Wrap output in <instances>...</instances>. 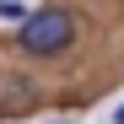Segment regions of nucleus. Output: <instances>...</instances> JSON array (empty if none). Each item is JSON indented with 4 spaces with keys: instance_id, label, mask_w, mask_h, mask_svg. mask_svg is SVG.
Here are the masks:
<instances>
[{
    "instance_id": "obj_1",
    "label": "nucleus",
    "mask_w": 124,
    "mask_h": 124,
    "mask_svg": "<svg viewBox=\"0 0 124 124\" xmlns=\"http://www.w3.org/2000/svg\"><path fill=\"white\" fill-rule=\"evenodd\" d=\"M16 43L22 54H38V59H54L76 43V11L70 6H38L27 11V22H16Z\"/></svg>"
},
{
    "instance_id": "obj_2",
    "label": "nucleus",
    "mask_w": 124,
    "mask_h": 124,
    "mask_svg": "<svg viewBox=\"0 0 124 124\" xmlns=\"http://www.w3.org/2000/svg\"><path fill=\"white\" fill-rule=\"evenodd\" d=\"M32 108H38V81L6 70V76H0V119H22Z\"/></svg>"
},
{
    "instance_id": "obj_3",
    "label": "nucleus",
    "mask_w": 124,
    "mask_h": 124,
    "mask_svg": "<svg viewBox=\"0 0 124 124\" xmlns=\"http://www.w3.org/2000/svg\"><path fill=\"white\" fill-rule=\"evenodd\" d=\"M0 22H27V6L22 0H0Z\"/></svg>"
},
{
    "instance_id": "obj_4",
    "label": "nucleus",
    "mask_w": 124,
    "mask_h": 124,
    "mask_svg": "<svg viewBox=\"0 0 124 124\" xmlns=\"http://www.w3.org/2000/svg\"><path fill=\"white\" fill-rule=\"evenodd\" d=\"M113 124H124V102H119V113H113Z\"/></svg>"
}]
</instances>
